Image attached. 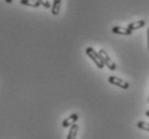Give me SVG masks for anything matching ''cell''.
I'll use <instances>...</instances> for the list:
<instances>
[{"label": "cell", "instance_id": "cell-1", "mask_svg": "<svg viewBox=\"0 0 149 139\" xmlns=\"http://www.w3.org/2000/svg\"><path fill=\"white\" fill-rule=\"evenodd\" d=\"M86 54L91 58V59L93 60L94 64L97 66V68H100V69H103V68H104L105 64H104V62H103V59H102L100 53H97L93 48H91V46L86 48Z\"/></svg>", "mask_w": 149, "mask_h": 139}, {"label": "cell", "instance_id": "cell-2", "mask_svg": "<svg viewBox=\"0 0 149 139\" xmlns=\"http://www.w3.org/2000/svg\"><path fill=\"white\" fill-rule=\"evenodd\" d=\"M100 55H101L102 59H103V62H104V64L108 67L109 70H111V71H113V70H116V68H117V66H116V64L113 63V60L109 57V55L107 54V52L105 51L104 49H101L100 50Z\"/></svg>", "mask_w": 149, "mask_h": 139}, {"label": "cell", "instance_id": "cell-3", "mask_svg": "<svg viewBox=\"0 0 149 139\" xmlns=\"http://www.w3.org/2000/svg\"><path fill=\"white\" fill-rule=\"evenodd\" d=\"M109 83L112 84V85H116V86H119L120 89H123V90H127L129 87H130V84L129 82H127L125 80H122L118 78V77H115V75H111V77H109L108 79Z\"/></svg>", "mask_w": 149, "mask_h": 139}, {"label": "cell", "instance_id": "cell-4", "mask_svg": "<svg viewBox=\"0 0 149 139\" xmlns=\"http://www.w3.org/2000/svg\"><path fill=\"white\" fill-rule=\"evenodd\" d=\"M78 119H79L78 113H72V114H70L69 117L66 118V119L62 122V126H63V127H70L71 125L76 124V122L78 121Z\"/></svg>", "mask_w": 149, "mask_h": 139}, {"label": "cell", "instance_id": "cell-5", "mask_svg": "<svg viewBox=\"0 0 149 139\" xmlns=\"http://www.w3.org/2000/svg\"><path fill=\"white\" fill-rule=\"evenodd\" d=\"M111 31L113 34L117 35H124V36H131L132 35V31H131L129 28H123V27H119V26H115L112 27Z\"/></svg>", "mask_w": 149, "mask_h": 139}, {"label": "cell", "instance_id": "cell-6", "mask_svg": "<svg viewBox=\"0 0 149 139\" xmlns=\"http://www.w3.org/2000/svg\"><path fill=\"white\" fill-rule=\"evenodd\" d=\"M146 25V22L144 19H141V21H137V22H133V23H130L129 25H127V28L131 30V31H133V30H136V29H139V28H142Z\"/></svg>", "mask_w": 149, "mask_h": 139}, {"label": "cell", "instance_id": "cell-7", "mask_svg": "<svg viewBox=\"0 0 149 139\" xmlns=\"http://www.w3.org/2000/svg\"><path fill=\"white\" fill-rule=\"evenodd\" d=\"M78 132H79L78 124L71 125L70 128H69V132H68L67 138L66 139H76L77 138V134H78Z\"/></svg>", "mask_w": 149, "mask_h": 139}, {"label": "cell", "instance_id": "cell-8", "mask_svg": "<svg viewBox=\"0 0 149 139\" xmlns=\"http://www.w3.org/2000/svg\"><path fill=\"white\" fill-rule=\"evenodd\" d=\"M61 6H62V0H53V4H52V8H51V13L53 15L60 14Z\"/></svg>", "mask_w": 149, "mask_h": 139}, {"label": "cell", "instance_id": "cell-9", "mask_svg": "<svg viewBox=\"0 0 149 139\" xmlns=\"http://www.w3.org/2000/svg\"><path fill=\"white\" fill-rule=\"evenodd\" d=\"M19 3L31 8H38L41 6V3L38 0H19Z\"/></svg>", "mask_w": 149, "mask_h": 139}, {"label": "cell", "instance_id": "cell-10", "mask_svg": "<svg viewBox=\"0 0 149 139\" xmlns=\"http://www.w3.org/2000/svg\"><path fill=\"white\" fill-rule=\"evenodd\" d=\"M137 127L141 128V129H144V131L149 132V123H146V122H144V121H139V122H137Z\"/></svg>", "mask_w": 149, "mask_h": 139}, {"label": "cell", "instance_id": "cell-11", "mask_svg": "<svg viewBox=\"0 0 149 139\" xmlns=\"http://www.w3.org/2000/svg\"><path fill=\"white\" fill-rule=\"evenodd\" d=\"M41 3V6H43L45 9H50L51 8V3L49 2V0H38Z\"/></svg>", "mask_w": 149, "mask_h": 139}, {"label": "cell", "instance_id": "cell-12", "mask_svg": "<svg viewBox=\"0 0 149 139\" xmlns=\"http://www.w3.org/2000/svg\"><path fill=\"white\" fill-rule=\"evenodd\" d=\"M147 40H148V50H149V28L147 30Z\"/></svg>", "mask_w": 149, "mask_h": 139}, {"label": "cell", "instance_id": "cell-13", "mask_svg": "<svg viewBox=\"0 0 149 139\" xmlns=\"http://www.w3.org/2000/svg\"><path fill=\"white\" fill-rule=\"evenodd\" d=\"M4 1H6L8 4H10V3H12V1H13V0H4Z\"/></svg>", "mask_w": 149, "mask_h": 139}, {"label": "cell", "instance_id": "cell-14", "mask_svg": "<svg viewBox=\"0 0 149 139\" xmlns=\"http://www.w3.org/2000/svg\"><path fill=\"white\" fill-rule=\"evenodd\" d=\"M145 115H146L147 118H149V110H147V111L145 112Z\"/></svg>", "mask_w": 149, "mask_h": 139}, {"label": "cell", "instance_id": "cell-15", "mask_svg": "<svg viewBox=\"0 0 149 139\" xmlns=\"http://www.w3.org/2000/svg\"><path fill=\"white\" fill-rule=\"evenodd\" d=\"M148 102H149V95H148Z\"/></svg>", "mask_w": 149, "mask_h": 139}]
</instances>
